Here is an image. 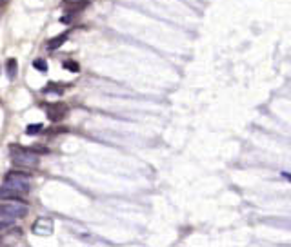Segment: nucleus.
<instances>
[{
  "label": "nucleus",
  "instance_id": "nucleus-1",
  "mask_svg": "<svg viewBox=\"0 0 291 247\" xmlns=\"http://www.w3.org/2000/svg\"><path fill=\"white\" fill-rule=\"evenodd\" d=\"M26 214H28V205L24 203V200H2V205H0V229L13 225L17 220L24 218Z\"/></svg>",
  "mask_w": 291,
  "mask_h": 247
},
{
  "label": "nucleus",
  "instance_id": "nucleus-2",
  "mask_svg": "<svg viewBox=\"0 0 291 247\" xmlns=\"http://www.w3.org/2000/svg\"><path fill=\"white\" fill-rule=\"evenodd\" d=\"M10 151H11V160H13L15 165L24 167V169L37 167V165H39V151L26 149L22 145H11Z\"/></svg>",
  "mask_w": 291,
  "mask_h": 247
},
{
  "label": "nucleus",
  "instance_id": "nucleus-3",
  "mask_svg": "<svg viewBox=\"0 0 291 247\" xmlns=\"http://www.w3.org/2000/svg\"><path fill=\"white\" fill-rule=\"evenodd\" d=\"M29 193L28 182H17V180H4L0 187V196L2 200H24V196Z\"/></svg>",
  "mask_w": 291,
  "mask_h": 247
},
{
  "label": "nucleus",
  "instance_id": "nucleus-4",
  "mask_svg": "<svg viewBox=\"0 0 291 247\" xmlns=\"http://www.w3.org/2000/svg\"><path fill=\"white\" fill-rule=\"evenodd\" d=\"M46 113L51 122H60L68 115V106L62 102H53V104H46Z\"/></svg>",
  "mask_w": 291,
  "mask_h": 247
},
{
  "label": "nucleus",
  "instance_id": "nucleus-5",
  "mask_svg": "<svg viewBox=\"0 0 291 247\" xmlns=\"http://www.w3.org/2000/svg\"><path fill=\"white\" fill-rule=\"evenodd\" d=\"M31 231L37 236H49L53 232V220L51 218H39L37 222L31 225Z\"/></svg>",
  "mask_w": 291,
  "mask_h": 247
},
{
  "label": "nucleus",
  "instance_id": "nucleus-6",
  "mask_svg": "<svg viewBox=\"0 0 291 247\" xmlns=\"http://www.w3.org/2000/svg\"><path fill=\"white\" fill-rule=\"evenodd\" d=\"M4 180H17V182H29L31 180V174L28 171H10L6 173Z\"/></svg>",
  "mask_w": 291,
  "mask_h": 247
},
{
  "label": "nucleus",
  "instance_id": "nucleus-7",
  "mask_svg": "<svg viewBox=\"0 0 291 247\" xmlns=\"http://www.w3.org/2000/svg\"><path fill=\"white\" fill-rule=\"evenodd\" d=\"M68 37H69V31H64L62 35H58V37L51 39L48 42V49H49V51H55V49H58L64 42H66V40H68Z\"/></svg>",
  "mask_w": 291,
  "mask_h": 247
},
{
  "label": "nucleus",
  "instance_id": "nucleus-8",
  "mask_svg": "<svg viewBox=\"0 0 291 247\" xmlns=\"http://www.w3.org/2000/svg\"><path fill=\"white\" fill-rule=\"evenodd\" d=\"M89 0H77V2H71L68 8L69 13H75V11H80V10H86V6Z\"/></svg>",
  "mask_w": 291,
  "mask_h": 247
},
{
  "label": "nucleus",
  "instance_id": "nucleus-9",
  "mask_svg": "<svg viewBox=\"0 0 291 247\" xmlns=\"http://www.w3.org/2000/svg\"><path fill=\"white\" fill-rule=\"evenodd\" d=\"M17 66H19V62H17L15 58H10V60H8V64H6V69H8V75H10V78L17 77Z\"/></svg>",
  "mask_w": 291,
  "mask_h": 247
},
{
  "label": "nucleus",
  "instance_id": "nucleus-10",
  "mask_svg": "<svg viewBox=\"0 0 291 247\" xmlns=\"http://www.w3.org/2000/svg\"><path fill=\"white\" fill-rule=\"evenodd\" d=\"M42 129H44L42 124H31V126L26 127V133H28V135H37V133H40Z\"/></svg>",
  "mask_w": 291,
  "mask_h": 247
},
{
  "label": "nucleus",
  "instance_id": "nucleus-11",
  "mask_svg": "<svg viewBox=\"0 0 291 247\" xmlns=\"http://www.w3.org/2000/svg\"><path fill=\"white\" fill-rule=\"evenodd\" d=\"M33 66H35V69H37V71H42V73L48 71V62H46V60H40V58H39V60H35Z\"/></svg>",
  "mask_w": 291,
  "mask_h": 247
},
{
  "label": "nucleus",
  "instance_id": "nucleus-12",
  "mask_svg": "<svg viewBox=\"0 0 291 247\" xmlns=\"http://www.w3.org/2000/svg\"><path fill=\"white\" fill-rule=\"evenodd\" d=\"M64 69H68V71H73V73H78L80 71V66L77 62H64Z\"/></svg>",
  "mask_w": 291,
  "mask_h": 247
},
{
  "label": "nucleus",
  "instance_id": "nucleus-13",
  "mask_svg": "<svg viewBox=\"0 0 291 247\" xmlns=\"http://www.w3.org/2000/svg\"><path fill=\"white\" fill-rule=\"evenodd\" d=\"M64 131H68L66 127H53V129H49V133H64Z\"/></svg>",
  "mask_w": 291,
  "mask_h": 247
},
{
  "label": "nucleus",
  "instance_id": "nucleus-14",
  "mask_svg": "<svg viewBox=\"0 0 291 247\" xmlns=\"http://www.w3.org/2000/svg\"><path fill=\"white\" fill-rule=\"evenodd\" d=\"M284 176H286V178H287V180H289V182H291V173H284Z\"/></svg>",
  "mask_w": 291,
  "mask_h": 247
}]
</instances>
